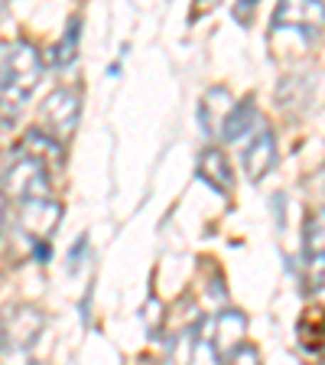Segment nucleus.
<instances>
[{"mask_svg": "<svg viewBox=\"0 0 325 365\" xmlns=\"http://www.w3.org/2000/svg\"><path fill=\"white\" fill-rule=\"evenodd\" d=\"M296 339L306 349H322L325 346V307H309L296 323Z\"/></svg>", "mask_w": 325, "mask_h": 365, "instance_id": "nucleus-14", "label": "nucleus"}, {"mask_svg": "<svg viewBox=\"0 0 325 365\" xmlns=\"http://www.w3.org/2000/svg\"><path fill=\"white\" fill-rule=\"evenodd\" d=\"M78 111H82V98H78V88H55L49 98L43 101V124L46 134L53 140H65L72 137L78 124Z\"/></svg>", "mask_w": 325, "mask_h": 365, "instance_id": "nucleus-7", "label": "nucleus"}, {"mask_svg": "<svg viewBox=\"0 0 325 365\" xmlns=\"http://www.w3.org/2000/svg\"><path fill=\"white\" fill-rule=\"evenodd\" d=\"M270 30V36L303 33L306 39H316L325 30V4H319V0H283L280 7L273 10Z\"/></svg>", "mask_w": 325, "mask_h": 365, "instance_id": "nucleus-4", "label": "nucleus"}, {"mask_svg": "<svg viewBox=\"0 0 325 365\" xmlns=\"http://www.w3.org/2000/svg\"><path fill=\"white\" fill-rule=\"evenodd\" d=\"M16 157H33L39 160V163H46V167H62V144L59 140H53V137L46 134V130L33 128L23 134L20 140V150H16Z\"/></svg>", "mask_w": 325, "mask_h": 365, "instance_id": "nucleus-13", "label": "nucleus"}, {"mask_svg": "<svg viewBox=\"0 0 325 365\" xmlns=\"http://www.w3.org/2000/svg\"><path fill=\"white\" fill-rule=\"evenodd\" d=\"M39 76H43V59L36 46H30L26 39L10 43L0 53V111L16 114V108L33 95Z\"/></svg>", "mask_w": 325, "mask_h": 365, "instance_id": "nucleus-1", "label": "nucleus"}, {"mask_svg": "<svg viewBox=\"0 0 325 365\" xmlns=\"http://www.w3.org/2000/svg\"><path fill=\"white\" fill-rule=\"evenodd\" d=\"M277 101L289 114H309L325 101V72L322 68H303L280 82Z\"/></svg>", "mask_w": 325, "mask_h": 365, "instance_id": "nucleus-3", "label": "nucleus"}, {"mask_svg": "<svg viewBox=\"0 0 325 365\" xmlns=\"http://www.w3.org/2000/svg\"><path fill=\"white\" fill-rule=\"evenodd\" d=\"M30 365H46V362H30Z\"/></svg>", "mask_w": 325, "mask_h": 365, "instance_id": "nucleus-23", "label": "nucleus"}, {"mask_svg": "<svg viewBox=\"0 0 325 365\" xmlns=\"http://www.w3.org/2000/svg\"><path fill=\"white\" fill-rule=\"evenodd\" d=\"M303 251H306V258H325V209L312 212V219L306 222Z\"/></svg>", "mask_w": 325, "mask_h": 365, "instance_id": "nucleus-16", "label": "nucleus"}, {"mask_svg": "<svg viewBox=\"0 0 325 365\" xmlns=\"http://www.w3.org/2000/svg\"><path fill=\"white\" fill-rule=\"evenodd\" d=\"M306 287L309 294H325V258H306Z\"/></svg>", "mask_w": 325, "mask_h": 365, "instance_id": "nucleus-18", "label": "nucleus"}, {"mask_svg": "<svg viewBox=\"0 0 325 365\" xmlns=\"http://www.w3.org/2000/svg\"><path fill=\"white\" fill-rule=\"evenodd\" d=\"M169 362L176 365H221L215 349L208 346L202 333L196 329H186V333H176L173 346H169Z\"/></svg>", "mask_w": 325, "mask_h": 365, "instance_id": "nucleus-10", "label": "nucleus"}, {"mask_svg": "<svg viewBox=\"0 0 325 365\" xmlns=\"http://www.w3.org/2000/svg\"><path fill=\"white\" fill-rule=\"evenodd\" d=\"M4 199L14 196L20 202L30 199H49V167L33 157H16L7 170H4Z\"/></svg>", "mask_w": 325, "mask_h": 365, "instance_id": "nucleus-5", "label": "nucleus"}, {"mask_svg": "<svg viewBox=\"0 0 325 365\" xmlns=\"http://www.w3.org/2000/svg\"><path fill=\"white\" fill-rule=\"evenodd\" d=\"M309 192H316V196H322V199H325V167L309 180Z\"/></svg>", "mask_w": 325, "mask_h": 365, "instance_id": "nucleus-21", "label": "nucleus"}, {"mask_svg": "<svg viewBox=\"0 0 325 365\" xmlns=\"http://www.w3.org/2000/svg\"><path fill=\"white\" fill-rule=\"evenodd\" d=\"M231 108H235V101H231V91H228L225 85H215V88L205 91L202 105H198V124H202L205 134H208V137H221Z\"/></svg>", "mask_w": 325, "mask_h": 365, "instance_id": "nucleus-11", "label": "nucleus"}, {"mask_svg": "<svg viewBox=\"0 0 325 365\" xmlns=\"http://www.w3.org/2000/svg\"><path fill=\"white\" fill-rule=\"evenodd\" d=\"M59 222H62V205L55 199H30V202H20V212H16L20 235H26L36 245L49 242V235L59 228Z\"/></svg>", "mask_w": 325, "mask_h": 365, "instance_id": "nucleus-8", "label": "nucleus"}, {"mask_svg": "<svg viewBox=\"0 0 325 365\" xmlns=\"http://www.w3.org/2000/svg\"><path fill=\"white\" fill-rule=\"evenodd\" d=\"M46 329V313L33 304H10L0 317V349L26 352Z\"/></svg>", "mask_w": 325, "mask_h": 365, "instance_id": "nucleus-2", "label": "nucleus"}, {"mask_svg": "<svg viewBox=\"0 0 325 365\" xmlns=\"http://www.w3.org/2000/svg\"><path fill=\"white\" fill-rule=\"evenodd\" d=\"M225 365H264V359H260L257 346H247V342H244V346L235 352V356L225 359Z\"/></svg>", "mask_w": 325, "mask_h": 365, "instance_id": "nucleus-19", "label": "nucleus"}, {"mask_svg": "<svg viewBox=\"0 0 325 365\" xmlns=\"http://www.w3.org/2000/svg\"><path fill=\"white\" fill-rule=\"evenodd\" d=\"M4 212H7V199H4V192H0V228H4Z\"/></svg>", "mask_w": 325, "mask_h": 365, "instance_id": "nucleus-22", "label": "nucleus"}, {"mask_svg": "<svg viewBox=\"0 0 325 365\" xmlns=\"http://www.w3.org/2000/svg\"><path fill=\"white\" fill-rule=\"evenodd\" d=\"M196 176L202 182H208L215 192H231V186H235V173H231V163H228L221 147L202 150V157L196 163Z\"/></svg>", "mask_w": 325, "mask_h": 365, "instance_id": "nucleus-12", "label": "nucleus"}, {"mask_svg": "<svg viewBox=\"0 0 325 365\" xmlns=\"http://www.w3.org/2000/svg\"><path fill=\"white\" fill-rule=\"evenodd\" d=\"M254 121H257V108H254V98L238 101V105L231 108V114H228L221 137H225V140H241V137L247 134L250 128H254Z\"/></svg>", "mask_w": 325, "mask_h": 365, "instance_id": "nucleus-15", "label": "nucleus"}, {"mask_svg": "<svg viewBox=\"0 0 325 365\" xmlns=\"http://www.w3.org/2000/svg\"><path fill=\"white\" fill-rule=\"evenodd\" d=\"M241 167L247 173L250 182H260L273 167H277V140H273L270 130H257V134L247 140L241 153Z\"/></svg>", "mask_w": 325, "mask_h": 365, "instance_id": "nucleus-9", "label": "nucleus"}, {"mask_svg": "<svg viewBox=\"0 0 325 365\" xmlns=\"http://www.w3.org/2000/svg\"><path fill=\"white\" fill-rule=\"evenodd\" d=\"M198 333L208 339L218 362H225L247 342V317L241 310H221L208 323H198Z\"/></svg>", "mask_w": 325, "mask_h": 365, "instance_id": "nucleus-6", "label": "nucleus"}, {"mask_svg": "<svg viewBox=\"0 0 325 365\" xmlns=\"http://www.w3.org/2000/svg\"><path fill=\"white\" fill-rule=\"evenodd\" d=\"M75 53H78V16L72 23H68V30H65V36L59 39V43L49 49V62L53 66H68V62L75 59Z\"/></svg>", "mask_w": 325, "mask_h": 365, "instance_id": "nucleus-17", "label": "nucleus"}, {"mask_svg": "<svg viewBox=\"0 0 325 365\" xmlns=\"http://www.w3.org/2000/svg\"><path fill=\"white\" fill-rule=\"evenodd\" d=\"M254 10H257V4H254V0H241V4H235V16H238L241 23H250Z\"/></svg>", "mask_w": 325, "mask_h": 365, "instance_id": "nucleus-20", "label": "nucleus"}]
</instances>
